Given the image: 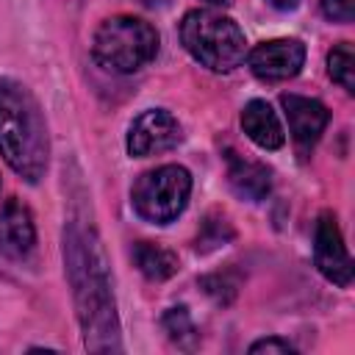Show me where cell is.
<instances>
[{"instance_id": "1", "label": "cell", "mask_w": 355, "mask_h": 355, "mask_svg": "<svg viewBox=\"0 0 355 355\" xmlns=\"http://www.w3.org/2000/svg\"><path fill=\"white\" fill-rule=\"evenodd\" d=\"M64 263L89 352H119V322L111 294L108 263L100 239L92 227L69 219L64 227Z\"/></svg>"}, {"instance_id": "2", "label": "cell", "mask_w": 355, "mask_h": 355, "mask_svg": "<svg viewBox=\"0 0 355 355\" xmlns=\"http://www.w3.org/2000/svg\"><path fill=\"white\" fill-rule=\"evenodd\" d=\"M0 155L28 183H39L50 161L42 105L36 94L14 78H0Z\"/></svg>"}, {"instance_id": "3", "label": "cell", "mask_w": 355, "mask_h": 355, "mask_svg": "<svg viewBox=\"0 0 355 355\" xmlns=\"http://www.w3.org/2000/svg\"><path fill=\"white\" fill-rule=\"evenodd\" d=\"M186 53L211 72H233L247 58V39L236 19L214 8H191L180 19Z\"/></svg>"}, {"instance_id": "4", "label": "cell", "mask_w": 355, "mask_h": 355, "mask_svg": "<svg viewBox=\"0 0 355 355\" xmlns=\"http://www.w3.org/2000/svg\"><path fill=\"white\" fill-rule=\"evenodd\" d=\"M158 53V31L133 14H116L100 22L92 39V58L111 72L130 75Z\"/></svg>"}, {"instance_id": "5", "label": "cell", "mask_w": 355, "mask_h": 355, "mask_svg": "<svg viewBox=\"0 0 355 355\" xmlns=\"http://www.w3.org/2000/svg\"><path fill=\"white\" fill-rule=\"evenodd\" d=\"M191 197V175L186 166L164 164L150 172H144L130 191L133 211L153 222V225H169L183 214Z\"/></svg>"}, {"instance_id": "6", "label": "cell", "mask_w": 355, "mask_h": 355, "mask_svg": "<svg viewBox=\"0 0 355 355\" xmlns=\"http://www.w3.org/2000/svg\"><path fill=\"white\" fill-rule=\"evenodd\" d=\"M313 261L324 280L338 288H349L352 283V258L347 252L338 219L333 211H322L313 227Z\"/></svg>"}, {"instance_id": "7", "label": "cell", "mask_w": 355, "mask_h": 355, "mask_svg": "<svg viewBox=\"0 0 355 355\" xmlns=\"http://www.w3.org/2000/svg\"><path fill=\"white\" fill-rule=\"evenodd\" d=\"M180 139H183L180 122L164 108H150L133 119L128 130V153L133 158L158 155V153L175 150Z\"/></svg>"}, {"instance_id": "8", "label": "cell", "mask_w": 355, "mask_h": 355, "mask_svg": "<svg viewBox=\"0 0 355 355\" xmlns=\"http://www.w3.org/2000/svg\"><path fill=\"white\" fill-rule=\"evenodd\" d=\"M305 64V44L300 39H269L247 53V67L255 78L277 83L294 78Z\"/></svg>"}, {"instance_id": "9", "label": "cell", "mask_w": 355, "mask_h": 355, "mask_svg": "<svg viewBox=\"0 0 355 355\" xmlns=\"http://www.w3.org/2000/svg\"><path fill=\"white\" fill-rule=\"evenodd\" d=\"M280 105H283V114L288 119V130H291V139L300 150H311L319 136L324 133L327 122H330V111L324 103L313 100V97H305V94H280Z\"/></svg>"}, {"instance_id": "10", "label": "cell", "mask_w": 355, "mask_h": 355, "mask_svg": "<svg viewBox=\"0 0 355 355\" xmlns=\"http://www.w3.org/2000/svg\"><path fill=\"white\" fill-rule=\"evenodd\" d=\"M36 244V227L28 205L11 197L0 211V252L6 258H25Z\"/></svg>"}, {"instance_id": "11", "label": "cell", "mask_w": 355, "mask_h": 355, "mask_svg": "<svg viewBox=\"0 0 355 355\" xmlns=\"http://www.w3.org/2000/svg\"><path fill=\"white\" fill-rule=\"evenodd\" d=\"M241 128L252 144L261 150H280L286 141L283 125L275 114V108L266 100H250L241 111Z\"/></svg>"}, {"instance_id": "12", "label": "cell", "mask_w": 355, "mask_h": 355, "mask_svg": "<svg viewBox=\"0 0 355 355\" xmlns=\"http://www.w3.org/2000/svg\"><path fill=\"white\" fill-rule=\"evenodd\" d=\"M227 183L241 200L258 202L272 191V172H269V166H263L258 161L230 153L227 155Z\"/></svg>"}, {"instance_id": "13", "label": "cell", "mask_w": 355, "mask_h": 355, "mask_svg": "<svg viewBox=\"0 0 355 355\" xmlns=\"http://www.w3.org/2000/svg\"><path fill=\"white\" fill-rule=\"evenodd\" d=\"M133 261L147 280H166L178 272V255L153 241H139L133 247Z\"/></svg>"}, {"instance_id": "14", "label": "cell", "mask_w": 355, "mask_h": 355, "mask_svg": "<svg viewBox=\"0 0 355 355\" xmlns=\"http://www.w3.org/2000/svg\"><path fill=\"white\" fill-rule=\"evenodd\" d=\"M327 72L344 92H355V53L349 42H338L327 53Z\"/></svg>"}, {"instance_id": "15", "label": "cell", "mask_w": 355, "mask_h": 355, "mask_svg": "<svg viewBox=\"0 0 355 355\" xmlns=\"http://www.w3.org/2000/svg\"><path fill=\"white\" fill-rule=\"evenodd\" d=\"M164 330L169 333V338L180 349H194L197 341H200V333H197V327H194V322H191V316H189V311L183 305L169 308L164 313Z\"/></svg>"}, {"instance_id": "16", "label": "cell", "mask_w": 355, "mask_h": 355, "mask_svg": "<svg viewBox=\"0 0 355 355\" xmlns=\"http://www.w3.org/2000/svg\"><path fill=\"white\" fill-rule=\"evenodd\" d=\"M236 280L230 283L227 280V275H208V277H202V288H205V294H211L216 302H230L233 300V294H236Z\"/></svg>"}, {"instance_id": "17", "label": "cell", "mask_w": 355, "mask_h": 355, "mask_svg": "<svg viewBox=\"0 0 355 355\" xmlns=\"http://www.w3.org/2000/svg\"><path fill=\"white\" fill-rule=\"evenodd\" d=\"M322 14L330 22H352L355 19V0H322Z\"/></svg>"}, {"instance_id": "18", "label": "cell", "mask_w": 355, "mask_h": 355, "mask_svg": "<svg viewBox=\"0 0 355 355\" xmlns=\"http://www.w3.org/2000/svg\"><path fill=\"white\" fill-rule=\"evenodd\" d=\"M250 352H252V355H255V352H280V355H286V352H294V347H291L286 338L269 336V338L252 341V344H250Z\"/></svg>"}, {"instance_id": "19", "label": "cell", "mask_w": 355, "mask_h": 355, "mask_svg": "<svg viewBox=\"0 0 355 355\" xmlns=\"http://www.w3.org/2000/svg\"><path fill=\"white\" fill-rule=\"evenodd\" d=\"M269 6H275V8H280V11H288V8H294L300 0H266Z\"/></svg>"}, {"instance_id": "20", "label": "cell", "mask_w": 355, "mask_h": 355, "mask_svg": "<svg viewBox=\"0 0 355 355\" xmlns=\"http://www.w3.org/2000/svg\"><path fill=\"white\" fill-rule=\"evenodd\" d=\"M205 3H211V6H225L227 0H205Z\"/></svg>"}]
</instances>
